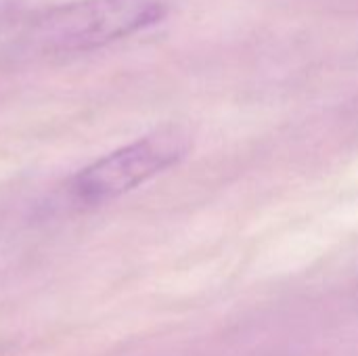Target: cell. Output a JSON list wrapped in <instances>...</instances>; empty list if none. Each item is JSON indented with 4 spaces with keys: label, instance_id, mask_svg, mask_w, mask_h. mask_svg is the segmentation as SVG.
Here are the masks:
<instances>
[{
    "label": "cell",
    "instance_id": "cell-1",
    "mask_svg": "<svg viewBox=\"0 0 358 356\" xmlns=\"http://www.w3.org/2000/svg\"><path fill=\"white\" fill-rule=\"evenodd\" d=\"M166 0H73L31 19L13 40V61L82 55L159 23Z\"/></svg>",
    "mask_w": 358,
    "mask_h": 356
},
{
    "label": "cell",
    "instance_id": "cell-2",
    "mask_svg": "<svg viewBox=\"0 0 358 356\" xmlns=\"http://www.w3.org/2000/svg\"><path fill=\"white\" fill-rule=\"evenodd\" d=\"M189 147L185 128L164 126L80 170L69 183V195L82 206L107 204L180 162Z\"/></svg>",
    "mask_w": 358,
    "mask_h": 356
},
{
    "label": "cell",
    "instance_id": "cell-3",
    "mask_svg": "<svg viewBox=\"0 0 358 356\" xmlns=\"http://www.w3.org/2000/svg\"><path fill=\"white\" fill-rule=\"evenodd\" d=\"M23 8V0H0V25L13 21Z\"/></svg>",
    "mask_w": 358,
    "mask_h": 356
}]
</instances>
